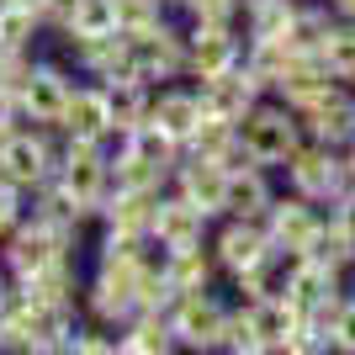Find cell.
Listing matches in <instances>:
<instances>
[{
    "label": "cell",
    "instance_id": "obj_1",
    "mask_svg": "<svg viewBox=\"0 0 355 355\" xmlns=\"http://www.w3.org/2000/svg\"><path fill=\"white\" fill-rule=\"evenodd\" d=\"M0 324H6V350L59 355V350H74V334L85 324V313L64 308V302H43V297L11 286L6 308H0Z\"/></svg>",
    "mask_w": 355,
    "mask_h": 355
},
{
    "label": "cell",
    "instance_id": "obj_2",
    "mask_svg": "<svg viewBox=\"0 0 355 355\" xmlns=\"http://www.w3.org/2000/svg\"><path fill=\"white\" fill-rule=\"evenodd\" d=\"M302 138H308V133H302V117H297L282 96H260V101L244 112V122H239L244 159L266 164V170H282V164L297 154Z\"/></svg>",
    "mask_w": 355,
    "mask_h": 355
},
{
    "label": "cell",
    "instance_id": "obj_3",
    "mask_svg": "<svg viewBox=\"0 0 355 355\" xmlns=\"http://www.w3.org/2000/svg\"><path fill=\"white\" fill-rule=\"evenodd\" d=\"M282 175H286V191L318 202L324 212L350 191V159H345V148H329V144H318V138H302V144H297V154L282 164Z\"/></svg>",
    "mask_w": 355,
    "mask_h": 355
},
{
    "label": "cell",
    "instance_id": "obj_4",
    "mask_svg": "<svg viewBox=\"0 0 355 355\" xmlns=\"http://www.w3.org/2000/svg\"><path fill=\"white\" fill-rule=\"evenodd\" d=\"M59 186L85 207V218H96L112 191V144L101 138H59Z\"/></svg>",
    "mask_w": 355,
    "mask_h": 355
},
{
    "label": "cell",
    "instance_id": "obj_5",
    "mask_svg": "<svg viewBox=\"0 0 355 355\" xmlns=\"http://www.w3.org/2000/svg\"><path fill=\"white\" fill-rule=\"evenodd\" d=\"M53 170H59V138H53V128H43V122H32V128H16L6 144H0V175L11 180V186H21V191H37L43 180H53Z\"/></svg>",
    "mask_w": 355,
    "mask_h": 355
},
{
    "label": "cell",
    "instance_id": "obj_6",
    "mask_svg": "<svg viewBox=\"0 0 355 355\" xmlns=\"http://www.w3.org/2000/svg\"><path fill=\"white\" fill-rule=\"evenodd\" d=\"M59 254H80V234H59V228H48L37 218H21L16 234L0 244V266H6L11 282H27L43 266H53Z\"/></svg>",
    "mask_w": 355,
    "mask_h": 355
},
{
    "label": "cell",
    "instance_id": "obj_7",
    "mask_svg": "<svg viewBox=\"0 0 355 355\" xmlns=\"http://www.w3.org/2000/svg\"><path fill=\"white\" fill-rule=\"evenodd\" d=\"M228 302L218 292H186L175 297L170 308V329H175V345L180 350H223V334H228Z\"/></svg>",
    "mask_w": 355,
    "mask_h": 355
},
{
    "label": "cell",
    "instance_id": "obj_8",
    "mask_svg": "<svg viewBox=\"0 0 355 355\" xmlns=\"http://www.w3.org/2000/svg\"><path fill=\"white\" fill-rule=\"evenodd\" d=\"M207 244H212V260H218V270L228 282L244 276V270H254L270 250H276L266 218H218V228H212Z\"/></svg>",
    "mask_w": 355,
    "mask_h": 355
},
{
    "label": "cell",
    "instance_id": "obj_9",
    "mask_svg": "<svg viewBox=\"0 0 355 355\" xmlns=\"http://www.w3.org/2000/svg\"><path fill=\"white\" fill-rule=\"evenodd\" d=\"M80 313L101 329H122L138 313V286L133 270H106L96 266V276H85V292H80Z\"/></svg>",
    "mask_w": 355,
    "mask_h": 355
},
{
    "label": "cell",
    "instance_id": "obj_10",
    "mask_svg": "<svg viewBox=\"0 0 355 355\" xmlns=\"http://www.w3.org/2000/svg\"><path fill=\"white\" fill-rule=\"evenodd\" d=\"M191 85H196V96H202V117H218V122H244V112H250L260 96H270L250 74V64H234V69L191 80Z\"/></svg>",
    "mask_w": 355,
    "mask_h": 355
},
{
    "label": "cell",
    "instance_id": "obj_11",
    "mask_svg": "<svg viewBox=\"0 0 355 355\" xmlns=\"http://www.w3.org/2000/svg\"><path fill=\"white\" fill-rule=\"evenodd\" d=\"M148 239L159 244V250H186V244H207L212 239V218L196 207L191 196H180L175 186L159 191L154 202V223H148Z\"/></svg>",
    "mask_w": 355,
    "mask_h": 355
},
{
    "label": "cell",
    "instance_id": "obj_12",
    "mask_svg": "<svg viewBox=\"0 0 355 355\" xmlns=\"http://www.w3.org/2000/svg\"><path fill=\"white\" fill-rule=\"evenodd\" d=\"M302 133L308 138H318V144H329V148H350L355 144V85H334L318 96V101H308L302 112Z\"/></svg>",
    "mask_w": 355,
    "mask_h": 355
},
{
    "label": "cell",
    "instance_id": "obj_13",
    "mask_svg": "<svg viewBox=\"0 0 355 355\" xmlns=\"http://www.w3.org/2000/svg\"><path fill=\"white\" fill-rule=\"evenodd\" d=\"M74 85H80V80H74V64H64V59H37V64H32V74H27V85H21V101H27L32 122L59 128V117H64V106H69Z\"/></svg>",
    "mask_w": 355,
    "mask_h": 355
},
{
    "label": "cell",
    "instance_id": "obj_14",
    "mask_svg": "<svg viewBox=\"0 0 355 355\" xmlns=\"http://www.w3.org/2000/svg\"><path fill=\"white\" fill-rule=\"evenodd\" d=\"M234 64H244V32L186 21V80H207V74H223Z\"/></svg>",
    "mask_w": 355,
    "mask_h": 355
},
{
    "label": "cell",
    "instance_id": "obj_15",
    "mask_svg": "<svg viewBox=\"0 0 355 355\" xmlns=\"http://www.w3.org/2000/svg\"><path fill=\"white\" fill-rule=\"evenodd\" d=\"M324 218H329V212L318 207V202H308V196H297V191H276V202H270V212H266L270 244H276V250L302 254L313 239H318Z\"/></svg>",
    "mask_w": 355,
    "mask_h": 355
},
{
    "label": "cell",
    "instance_id": "obj_16",
    "mask_svg": "<svg viewBox=\"0 0 355 355\" xmlns=\"http://www.w3.org/2000/svg\"><path fill=\"white\" fill-rule=\"evenodd\" d=\"M133 59H138V80H144V85H170V80H186V27L164 21L159 32L133 37Z\"/></svg>",
    "mask_w": 355,
    "mask_h": 355
},
{
    "label": "cell",
    "instance_id": "obj_17",
    "mask_svg": "<svg viewBox=\"0 0 355 355\" xmlns=\"http://www.w3.org/2000/svg\"><path fill=\"white\" fill-rule=\"evenodd\" d=\"M170 186H175L180 196H191V202H196L202 212H207L212 223H218V218H223V207H228V164H218V159L186 154V159L175 164Z\"/></svg>",
    "mask_w": 355,
    "mask_h": 355
},
{
    "label": "cell",
    "instance_id": "obj_18",
    "mask_svg": "<svg viewBox=\"0 0 355 355\" xmlns=\"http://www.w3.org/2000/svg\"><path fill=\"white\" fill-rule=\"evenodd\" d=\"M59 138H101V144H112V101H106V85L101 80H80L69 96V106H64L59 128H53Z\"/></svg>",
    "mask_w": 355,
    "mask_h": 355
},
{
    "label": "cell",
    "instance_id": "obj_19",
    "mask_svg": "<svg viewBox=\"0 0 355 355\" xmlns=\"http://www.w3.org/2000/svg\"><path fill=\"white\" fill-rule=\"evenodd\" d=\"M239 313L254 334V350L260 355H286V340L297 329V308L286 297H239Z\"/></svg>",
    "mask_w": 355,
    "mask_h": 355
},
{
    "label": "cell",
    "instance_id": "obj_20",
    "mask_svg": "<svg viewBox=\"0 0 355 355\" xmlns=\"http://www.w3.org/2000/svg\"><path fill=\"white\" fill-rule=\"evenodd\" d=\"M270 202H276V180H270L266 164H254V159L228 164V207H223V218H266Z\"/></svg>",
    "mask_w": 355,
    "mask_h": 355
},
{
    "label": "cell",
    "instance_id": "obj_21",
    "mask_svg": "<svg viewBox=\"0 0 355 355\" xmlns=\"http://www.w3.org/2000/svg\"><path fill=\"white\" fill-rule=\"evenodd\" d=\"M148 122L186 144V138L196 133V122H202V96H196V85H180V80L154 85V96H148Z\"/></svg>",
    "mask_w": 355,
    "mask_h": 355
},
{
    "label": "cell",
    "instance_id": "obj_22",
    "mask_svg": "<svg viewBox=\"0 0 355 355\" xmlns=\"http://www.w3.org/2000/svg\"><path fill=\"white\" fill-rule=\"evenodd\" d=\"M329 85H334V74H329V64L318 59V53H292V59L282 64V74H276L270 96H282L292 112H302V106L318 101Z\"/></svg>",
    "mask_w": 355,
    "mask_h": 355
},
{
    "label": "cell",
    "instance_id": "obj_23",
    "mask_svg": "<svg viewBox=\"0 0 355 355\" xmlns=\"http://www.w3.org/2000/svg\"><path fill=\"white\" fill-rule=\"evenodd\" d=\"M117 350L122 355H170V350H180V345H175V329H170V313L138 308L133 318L117 329Z\"/></svg>",
    "mask_w": 355,
    "mask_h": 355
},
{
    "label": "cell",
    "instance_id": "obj_24",
    "mask_svg": "<svg viewBox=\"0 0 355 355\" xmlns=\"http://www.w3.org/2000/svg\"><path fill=\"white\" fill-rule=\"evenodd\" d=\"M21 292L43 297V302H64V308H80V292H85V276H80V254H59L53 266H43L37 276L16 282Z\"/></svg>",
    "mask_w": 355,
    "mask_h": 355
},
{
    "label": "cell",
    "instance_id": "obj_25",
    "mask_svg": "<svg viewBox=\"0 0 355 355\" xmlns=\"http://www.w3.org/2000/svg\"><path fill=\"white\" fill-rule=\"evenodd\" d=\"M112 186H117V191H170V170L144 159V154L128 148L122 138H112Z\"/></svg>",
    "mask_w": 355,
    "mask_h": 355
},
{
    "label": "cell",
    "instance_id": "obj_26",
    "mask_svg": "<svg viewBox=\"0 0 355 355\" xmlns=\"http://www.w3.org/2000/svg\"><path fill=\"white\" fill-rule=\"evenodd\" d=\"M164 276L180 297L186 292H207L212 276H218V260H212V244H186V250H164Z\"/></svg>",
    "mask_w": 355,
    "mask_h": 355
},
{
    "label": "cell",
    "instance_id": "obj_27",
    "mask_svg": "<svg viewBox=\"0 0 355 355\" xmlns=\"http://www.w3.org/2000/svg\"><path fill=\"white\" fill-rule=\"evenodd\" d=\"M154 202H159V191H106L101 202V228H128V234H148V223H154Z\"/></svg>",
    "mask_w": 355,
    "mask_h": 355
},
{
    "label": "cell",
    "instance_id": "obj_28",
    "mask_svg": "<svg viewBox=\"0 0 355 355\" xmlns=\"http://www.w3.org/2000/svg\"><path fill=\"white\" fill-rule=\"evenodd\" d=\"M302 0H239V32L244 37H286Z\"/></svg>",
    "mask_w": 355,
    "mask_h": 355
},
{
    "label": "cell",
    "instance_id": "obj_29",
    "mask_svg": "<svg viewBox=\"0 0 355 355\" xmlns=\"http://www.w3.org/2000/svg\"><path fill=\"white\" fill-rule=\"evenodd\" d=\"M148 254H154V239L148 234L101 228V239H96V266H106V270H138Z\"/></svg>",
    "mask_w": 355,
    "mask_h": 355
},
{
    "label": "cell",
    "instance_id": "obj_30",
    "mask_svg": "<svg viewBox=\"0 0 355 355\" xmlns=\"http://www.w3.org/2000/svg\"><path fill=\"white\" fill-rule=\"evenodd\" d=\"M186 154H202V159H218V164H239V159H244V144H239V122L202 117V122H196V133L186 138Z\"/></svg>",
    "mask_w": 355,
    "mask_h": 355
},
{
    "label": "cell",
    "instance_id": "obj_31",
    "mask_svg": "<svg viewBox=\"0 0 355 355\" xmlns=\"http://www.w3.org/2000/svg\"><path fill=\"white\" fill-rule=\"evenodd\" d=\"M148 96H154V85H144V80H112V85H106V101H112V138L133 133L138 122H148Z\"/></svg>",
    "mask_w": 355,
    "mask_h": 355
},
{
    "label": "cell",
    "instance_id": "obj_32",
    "mask_svg": "<svg viewBox=\"0 0 355 355\" xmlns=\"http://www.w3.org/2000/svg\"><path fill=\"white\" fill-rule=\"evenodd\" d=\"M43 27L48 21L37 0H0V48H32Z\"/></svg>",
    "mask_w": 355,
    "mask_h": 355
},
{
    "label": "cell",
    "instance_id": "obj_33",
    "mask_svg": "<svg viewBox=\"0 0 355 355\" xmlns=\"http://www.w3.org/2000/svg\"><path fill=\"white\" fill-rule=\"evenodd\" d=\"M318 59L329 64V74H334L340 85H355V21H340V16H334V27H329L324 48H318Z\"/></svg>",
    "mask_w": 355,
    "mask_h": 355
},
{
    "label": "cell",
    "instance_id": "obj_34",
    "mask_svg": "<svg viewBox=\"0 0 355 355\" xmlns=\"http://www.w3.org/2000/svg\"><path fill=\"white\" fill-rule=\"evenodd\" d=\"M101 32H117V6L112 0H85L80 11L59 27V43H80V37H101Z\"/></svg>",
    "mask_w": 355,
    "mask_h": 355
},
{
    "label": "cell",
    "instance_id": "obj_35",
    "mask_svg": "<svg viewBox=\"0 0 355 355\" xmlns=\"http://www.w3.org/2000/svg\"><path fill=\"white\" fill-rule=\"evenodd\" d=\"M117 6V32L128 37H144V32H159L170 21V6L164 0H112Z\"/></svg>",
    "mask_w": 355,
    "mask_h": 355
},
{
    "label": "cell",
    "instance_id": "obj_36",
    "mask_svg": "<svg viewBox=\"0 0 355 355\" xmlns=\"http://www.w3.org/2000/svg\"><path fill=\"white\" fill-rule=\"evenodd\" d=\"M308 260H318V266H334V270H355V250H350V239H345V228L334 218H324V228H318V239H313Z\"/></svg>",
    "mask_w": 355,
    "mask_h": 355
},
{
    "label": "cell",
    "instance_id": "obj_37",
    "mask_svg": "<svg viewBox=\"0 0 355 355\" xmlns=\"http://www.w3.org/2000/svg\"><path fill=\"white\" fill-rule=\"evenodd\" d=\"M32 64H37L32 48H0V96H21Z\"/></svg>",
    "mask_w": 355,
    "mask_h": 355
},
{
    "label": "cell",
    "instance_id": "obj_38",
    "mask_svg": "<svg viewBox=\"0 0 355 355\" xmlns=\"http://www.w3.org/2000/svg\"><path fill=\"white\" fill-rule=\"evenodd\" d=\"M21 218H27V191L0 175V244L16 234V223H21Z\"/></svg>",
    "mask_w": 355,
    "mask_h": 355
},
{
    "label": "cell",
    "instance_id": "obj_39",
    "mask_svg": "<svg viewBox=\"0 0 355 355\" xmlns=\"http://www.w3.org/2000/svg\"><path fill=\"white\" fill-rule=\"evenodd\" d=\"M69 355H122L117 350V329H101V324H80V334H74V350Z\"/></svg>",
    "mask_w": 355,
    "mask_h": 355
},
{
    "label": "cell",
    "instance_id": "obj_40",
    "mask_svg": "<svg viewBox=\"0 0 355 355\" xmlns=\"http://www.w3.org/2000/svg\"><path fill=\"white\" fill-rule=\"evenodd\" d=\"M329 345L340 355H355V292H345L340 313H334V324H329Z\"/></svg>",
    "mask_w": 355,
    "mask_h": 355
},
{
    "label": "cell",
    "instance_id": "obj_41",
    "mask_svg": "<svg viewBox=\"0 0 355 355\" xmlns=\"http://www.w3.org/2000/svg\"><path fill=\"white\" fill-rule=\"evenodd\" d=\"M329 218L345 228V239H350V250H355V186L340 196V202H334V207H329Z\"/></svg>",
    "mask_w": 355,
    "mask_h": 355
},
{
    "label": "cell",
    "instance_id": "obj_42",
    "mask_svg": "<svg viewBox=\"0 0 355 355\" xmlns=\"http://www.w3.org/2000/svg\"><path fill=\"white\" fill-rule=\"evenodd\" d=\"M37 6H43V21H48L53 32H59L64 21H69V16L80 11V6H85V0H37Z\"/></svg>",
    "mask_w": 355,
    "mask_h": 355
},
{
    "label": "cell",
    "instance_id": "obj_43",
    "mask_svg": "<svg viewBox=\"0 0 355 355\" xmlns=\"http://www.w3.org/2000/svg\"><path fill=\"white\" fill-rule=\"evenodd\" d=\"M324 6L340 16V21H355V0H324Z\"/></svg>",
    "mask_w": 355,
    "mask_h": 355
},
{
    "label": "cell",
    "instance_id": "obj_44",
    "mask_svg": "<svg viewBox=\"0 0 355 355\" xmlns=\"http://www.w3.org/2000/svg\"><path fill=\"white\" fill-rule=\"evenodd\" d=\"M11 286H16V282L6 276V266H0V308H6V297H11Z\"/></svg>",
    "mask_w": 355,
    "mask_h": 355
},
{
    "label": "cell",
    "instance_id": "obj_45",
    "mask_svg": "<svg viewBox=\"0 0 355 355\" xmlns=\"http://www.w3.org/2000/svg\"><path fill=\"white\" fill-rule=\"evenodd\" d=\"M345 159H350V186H355V144L345 148Z\"/></svg>",
    "mask_w": 355,
    "mask_h": 355
},
{
    "label": "cell",
    "instance_id": "obj_46",
    "mask_svg": "<svg viewBox=\"0 0 355 355\" xmlns=\"http://www.w3.org/2000/svg\"><path fill=\"white\" fill-rule=\"evenodd\" d=\"M0 350H6V324H0Z\"/></svg>",
    "mask_w": 355,
    "mask_h": 355
}]
</instances>
